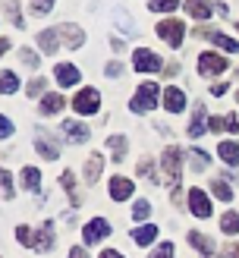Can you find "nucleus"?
<instances>
[{
  "label": "nucleus",
  "instance_id": "1",
  "mask_svg": "<svg viewBox=\"0 0 239 258\" xmlns=\"http://www.w3.org/2000/svg\"><path fill=\"white\" fill-rule=\"evenodd\" d=\"M183 151L176 148V145H170L167 151L161 154V170H164V176H167V186H170V192H173V202H180V173H183Z\"/></svg>",
  "mask_w": 239,
  "mask_h": 258
},
{
  "label": "nucleus",
  "instance_id": "2",
  "mask_svg": "<svg viewBox=\"0 0 239 258\" xmlns=\"http://www.w3.org/2000/svg\"><path fill=\"white\" fill-rule=\"evenodd\" d=\"M157 95H161V88H157L154 82H142V85H138V92L132 95V110H135V113H148V110H154Z\"/></svg>",
  "mask_w": 239,
  "mask_h": 258
},
{
  "label": "nucleus",
  "instance_id": "3",
  "mask_svg": "<svg viewBox=\"0 0 239 258\" xmlns=\"http://www.w3.org/2000/svg\"><path fill=\"white\" fill-rule=\"evenodd\" d=\"M35 148L44 161H57L60 158V142L47 133V129H35Z\"/></svg>",
  "mask_w": 239,
  "mask_h": 258
},
{
  "label": "nucleus",
  "instance_id": "4",
  "mask_svg": "<svg viewBox=\"0 0 239 258\" xmlns=\"http://www.w3.org/2000/svg\"><path fill=\"white\" fill-rule=\"evenodd\" d=\"M183 35H186V25L180 19H164V22H157V38H164L170 47H180L183 44Z\"/></svg>",
  "mask_w": 239,
  "mask_h": 258
},
{
  "label": "nucleus",
  "instance_id": "5",
  "mask_svg": "<svg viewBox=\"0 0 239 258\" xmlns=\"http://www.w3.org/2000/svg\"><path fill=\"white\" fill-rule=\"evenodd\" d=\"M72 107H75V113H79V117L98 113V107H101V95L95 92V88H82V92L72 98Z\"/></svg>",
  "mask_w": 239,
  "mask_h": 258
},
{
  "label": "nucleus",
  "instance_id": "6",
  "mask_svg": "<svg viewBox=\"0 0 239 258\" xmlns=\"http://www.w3.org/2000/svg\"><path fill=\"white\" fill-rule=\"evenodd\" d=\"M132 67L138 73H161V57L154 50H148V47H138L132 54Z\"/></svg>",
  "mask_w": 239,
  "mask_h": 258
},
{
  "label": "nucleus",
  "instance_id": "7",
  "mask_svg": "<svg viewBox=\"0 0 239 258\" xmlns=\"http://www.w3.org/2000/svg\"><path fill=\"white\" fill-rule=\"evenodd\" d=\"M230 63H226L220 54H211V50H205V54L198 57V73L201 76H217V73H223Z\"/></svg>",
  "mask_w": 239,
  "mask_h": 258
},
{
  "label": "nucleus",
  "instance_id": "8",
  "mask_svg": "<svg viewBox=\"0 0 239 258\" xmlns=\"http://www.w3.org/2000/svg\"><path fill=\"white\" fill-rule=\"evenodd\" d=\"M85 246H92V242H101L104 236H110V224L104 221V217H95V221L85 224Z\"/></svg>",
  "mask_w": 239,
  "mask_h": 258
},
{
  "label": "nucleus",
  "instance_id": "9",
  "mask_svg": "<svg viewBox=\"0 0 239 258\" xmlns=\"http://www.w3.org/2000/svg\"><path fill=\"white\" fill-rule=\"evenodd\" d=\"M195 38H208L211 44H217L223 50H230V54H239V41H233V38H226L223 32H208V29H195Z\"/></svg>",
  "mask_w": 239,
  "mask_h": 258
},
{
  "label": "nucleus",
  "instance_id": "10",
  "mask_svg": "<svg viewBox=\"0 0 239 258\" xmlns=\"http://www.w3.org/2000/svg\"><path fill=\"white\" fill-rule=\"evenodd\" d=\"M189 208L195 217H211V202L205 196V189H189Z\"/></svg>",
  "mask_w": 239,
  "mask_h": 258
},
{
  "label": "nucleus",
  "instance_id": "11",
  "mask_svg": "<svg viewBox=\"0 0 239 258\" xmlns=\"http://www.w3.org/2000/svg\"><path fill=\"white\" fill-rule=\"evenodd\" d=\"M132 179H126V176H113L110 179V199L113 202H126V199H129L132 196Z\"/></svg>",
  "mask_w": 239,
  "mask_h": 258
},
{
  "label": "nucleus",
  "instance_id": "12",
  "mask_svg": "<svg viewBox=\"0 0 239 258\" xmlns=\"http://www.w3.org/2000/svg\"><path fill=\"white\" fill-rule=\"evenodd\" d=\"M164 107H167L170 113H180V110L186 107V95H183V92H180L176 85L164 88Z\"/></svg>",
  "mask_w": 239,
  "mask_h": 258
},
{
  "label": "nucleus",
  "instance_id": "13",
  "mask_svg": "<svg viewBox=\"0 0 239 258\" xmlns=\"http://www.w3.org/2000/svg\"><path fill=\"white\" fill-rule=\"evenodd\" d=\"M63 107H66L63 95H60V92H50V95H44V98H41V107H38V110H41L44 117H54V113H60Z\"/></svg>",
  "mask_w": 239,
  "mask_h": 258
},
{
  "label": "nucleus",
  "instance_id": "14",
  "mask_svg": "<svg viewBox=\"0 0 239 258\" xmlns=\"http://www.w3.org/2000/svg\"><path fill=\"white\" fill-rule=\"evenodd\" d=\"M63 133H66V139L69 142H88L92 139V133H88V126H82V123H75V120H63Z\"/></svg>",
  "mask_w": 239,
  "mask_h": 258
},
{
  "label": "nucleus",
  "instance_id": "15",
  "mask_svg": "<svg viewBox=\"0 0 239 258\" xmlns=\"http://www.w3.org/2000/svg\"><path fill=\"white\" fill-rule=\"evenodd\" d=\"M60 29V35H63V44L66 47H82V41H85V32L79 29V25H57Z\"/></svg>",
  "mask_w": 239,
  "mask_h": 258
},
{
  "label": "nucleus",
  "instance_id": "16",
  "mask_svg": "<svg viewBox=\"0 0 239 258\" xmlns=\"http://www.w3.org/2000/svg\"><path fill=\"white\" fill-rule=\"evenodd\" d=\"M38 239H35V246L32 249H38V252H47L50 246H54V221H44V227L35 233Z\"/></svg>",
  "mask_w": 239,
  "mask_h": 258
},
{
  "label": "nucleus",
  "instance_id": "17",
  "mask_svg": "<svg viewBox=\"0 0 239 258\" xmlns=\"http://www.w3.org/2000/svg\"><path fill=\"white\" fill-rule=\"evenodd\" d=\"M54 76H57L60 85H79V70H75L72 63H57Z\"/></svg>",
  "mask_w": 239,
  "mask_h": 258
},
{
  "label": "nucleus",
  "instance_id": "18",
  "mask_svg": "<svg viewBox=\"0 0 239 258\" xmlns=\"http://www.w3.org/2000/svg\"><path fill=\"white\" fill-rule=\"evenodd\" d=\"M38 44H41L44 54H54L57 44H60V29H44L41 35H38Z\"/></svg>",
  "mask_w": 239,
  "mask_h": 258
},
{
  "label": "nucleus",
  "instance_id": "19",
  "mask_svg": "<svg viewBox=\"0 0 239 258\" xmlns=\"http://www.w3.org/2000/svg\"><path fill=\"white\" fill-rule=\"evenodd\" d=\"M186 13L192 19H208L211 16V4L208 0H186Z\"/></svg>",
  "mask_w": 239,
  "mask_h": 258
},
{
  "label": "nucleus",
  "instance_id": "20",
  "mask_svg": "<svg viewBox=\"0 0 239 258\" xmlns=\"http://www.w3.org/2000/svg\"><path fill=\"white\" fill-rule=\"evenodd\" d=\"M107 148L113 151V164L126 161V136H107Z\"/></svg>",
  "mask_w": 239,
  "mask_h": 258
},
{
  "label": "nucleus",
  "instance_id": "21",
  "mask_svg": "<svg viewBox=\"0 0 239 258\" xmlns=\"http://www.w3.org/2000/svg\"><path fill=\"white\" fill-rule=\"evenodd\" d=\"M217 154L223 158V164H230V167L239 164V145H236V142H220V145H217Z\"/></svg>",
  "mask_w": 239,
  "mask_h": 258
},
{
  "label": "nucleus",
  "instance_id": "22",
  "mask_svg": "<svg viewBox=\"0 0 239 258\" xmlns=\"http://www.w3.org/2000/svg\"><path fill=\"white\" fill-rule=\"evenodd\" d=\"M205 107H201V104H195V110H192V123H189V136H205Z\"/></svg>",
  "mask_w": 239,
  "mask_h": 258
},
{
  "label": "nucleus",
  "instance_id": "23",
  "mask_svg": "<svg viewBox=\"0 0 239 258\" xmlns=\"http://www.w3.org/2000/svg\"><path fill=\"white\" fill-rule=\"evenodd\" d=\"M60 186H63V192H66V196H69L72 208H79V205H82V199H79V192H75V176H72L69 170H66V173L60 176Z\"/></svg>",
  "mask_w": 239,
  "mask_h": 258
},
{
  "label": "nucleus",
  "instance_id": "24",
  "mask_svg": "<svg viewBox=\"0 0 239 258\" xmlns=\"http://www.w3.org/2000/svg\"><path fill=\"white\" fill-rule=\"evenodd\" d=\"M189 242H192L198 252H205V255H211V252H214V239H211V236H205V233H198V230H189Z\"/></svg>",
  "mask_w": 239,
  "mask_h": 258
},
{
  "label": "nucleus",
  "instance_id": "25",
  "mask_svg": "<svg viewBox=\"0 0 239 258\" xmlns=\"http://www.w3.org/2000/svg\"><path fill=\"white\" fill-rule=\"evenodd\" d=\"M101 167H104V158H101V154H92L88 164H85V183H98Z\"/></svg>",
  "mask_w": 239,
  "mask_h": 258
},
{
  "label": "nucleus",
  "instance_id": "26",
  "mask_svg": "<svg viewBox=\"0 0 239 258\" xmlns=\"http://www.w3.org/2000/svg\"><path fill=\"white\" fill-rule=\"evenodd\" d=\"M154 236H157V227H138V230H132V242H135V246H151Z\"/></svg>",
  "mask_w": 239,
  "mask_h": 258
},
{
  "label": "nucleus",
  "instance_id": "27",
  "mask_svg": "<svg viewBox=\"0 0 239 258\" xmlns=\"http://www.w3.org/2000/svg\"><path fill=\"white\" fill-rule=\"evenodd\" d=\"M113 22L123 29V35H135V22L126 16V10H113Z\"/></svg>",
  "mask_w": 239,
  "mask_h": 258
},
{
  "label": "nucleus",
  "instance_id": "28",
  "mask_svg": "<svg viewBox=\"0 0 239 258\" xmlns=\"http://www.w3.org/2000/svg\"><path fill=\"white\" fill-rule=\"evenodd\" d=\"M220 227H223V233L236 236V233H239V214H236V211H226V214L220 217Z\"/></svg>",
  "mask_w": 239,
  "mask_h": 258
},
{
  "label": "nucleus",
  "instance_id": "29",
  "mask_svg": "<svg viewBox=\"0 0 239 258\" xmlns=\"http://www.w3.org/2000/svg\"><path fill=\"white\" fill-rule=\"evenodd\" d=\"M211 192H214L220 202H230V199H233V189H230V183H226V179H214V183H211Z\"/></svg>",
  "mask_w": 239,
  "mask_h": 258
},
{
  "label": "nucleus",
  "instance_id": "30",
  "mask_svg": "<svg viewBox=\"0 0 239 258\" xmlns=\"http://www.w3.org/2000/svg\"><path fill=\"white\" fill-rule=\"evenodd\" d=\"M22 183L29 186L32 192H38V186H41V173H38L35 167H25V170H22Z\"/></svg>",
  "mask_w": 239,
  "mask_h": 258
},
{
  "label": "nucleus",
  "instance_id": "31",
  "mask_svg": "<svg viewBox=\"0 0 239 258\" xmlns=\"http://www.w3.org/2000/svg\"><path fill=\"white\" fill-rule=\"evenodd\" d=\"M0 82H4V95H13V92L19 88L16 73H10V70H4V76H0Z\"/></svg>",
  "mask_w": 239,
  "mask_h": 258
},
{
  "label": "nucleus",
  "instance_id": "32",
  "mask_svg": "<svg viewBox=\"0 0 239 258\" xmlns=\"http://www.w3.org/2000/svg\"><path fill=\"white\" fill-rule=\"evenodd\" d=\"M4 10H7V19H10L13 25H22V16H19V4H16V0H7Z\"/></svg>",
  "mask_w": 239,
  "mask_h": 258
},
{
  "label": "nucleus",
  "instance_id": "33",
  "mask_svg": "<svg viewBox=\"0 0 239 258\" xmlns=\"http://www.w3.org/2000/svg\"><path fill=\"white\" fill-rule=\"evenodd\" d=\"M176 4H180V0H151V10L154 13H170V10H176Z\"/></svg>",
  "mask_w": 239,
  "mask_h": 258
},
{
  "label": "nucleus",
  "instance_id": "34",
  "mask_svg": "<svg viewBox=\"0 0 239 258\" xmlns=\"http://www.w3.org/2000/svg\"><path fill=\"white\" fill-rule=\"evenodd\" d=\"M148 214H151V205H148L145 199H138V202H135V208H132V217H135V221H145Z\"/></svg>",
  "mask_w": 239,
  "mask_h": 258
},
{
  "label": "nucleus",
  "instance_id": "35",
  "mask_svg": "<svg viewBox=\"0 0 239 258\" xmlns=\"http://www.w3.org/2000/svg\"><path fill=\"white\" fill-rule=\"evenodd\" d=\"M50 7H54V0H32V13H35V16H47Z\"/></svg>",
  "mask_w": 239,
  "mask_h": 258
},
{
  "label": "nucleus",
  "instance_id": "36",
  "mask_svg": "<svg viewBox=\"0 0 239 258\" xmlns=\"http://www.w3.org/2000/svg\"><path fill=\"white\" fill-rule=\"evenodd\" d=\"M16 236H19V242H22V246H35V239H32V230L29 227H16Z\"/></svg>",
  "mask_w": 239,
  "mask_h": 258
},
{
  "label": "nucleus",
  "instance_id": "37",
  "mask_svg": "<svg viewBox=\"0 0 239 258\" xmlns=\"http://www.w3.org/2000/svg\"><path fill=\"white\" fill-rule=\"evenodd\" d=\"M44 85H47L44 79H32V82H29V95H32V98H35V95L44 98Z\"/></svg>",
  "mask_w": 239,
  "mask_h": 258
},
{
  "label": "nucleus",
  "instance_id": "38",
  "mask_svg": "<svg viewBox=\"0 0 239 258\" xmlns=\"http://www.w3.org/2000/svg\"><path fill=\"white\" fill-rule=\"evenodd\" d=\"M192 158H195V164H192L195 170H205V167H208V154H205V151H198V148H195V151H192Z\"/></svg>",
  "mask_w": 239,
  "mask_h": 258
},
{
  "label": "nucleus",
  "instance_id": "39",
  "mask_svg": "<svg viewBox=\"0 0 239 258\" xmlns=\"http://www.w3.org/2000/svg\"><path fill=\"white\" fill-rule=\"evenodd\" d=\"M138 173L148 176V179H154V183H161V179L154 176V167H151V161H142V164H138Z\"/></svg>",
  "mask_w": 239,
  "mask_h": 258
},
{
  "label": "nucleus",
  "instance_id": "40",
  "mask_svg": "<svg viewBox=\"0 0 239 258\" xmlns=\"http://www.w3.org/2000/svg\"><path fill=\"white\" fill-rule=\"evenodd\" d=\"M151 258H173V242H164L161 249H154V255Z\"/></svg>",
  "mask_w": 239,
  "mask_h": 258
},
{
  "label": "nucleus",
  "instance_id": "41",
  "mask_svg": "<svg viewBox=\"0 0 239 258\" xmlns=\"http://www.w3.org/2000/svg\"><path fill=\"white\" fill-rule=\"evenodd\" d=\"M22 63H25V67H35V70H38V63H41V60H38V54H32V50L25 47V50H22Z\"/></svg>",
  "mask_w": 239,
  "mask_h": 258
},
{
  "label": "nucleus",
  "instance_id": "42",
  "mask_svg": "<svg viewBox=\"0 0 239 258\" xmlns=\"http://www.w3.org/2000/svg\"><path fill=\"white\" fill-rule=\"evenodd\" d=\"M4 199H13V176H10V170H4Z\"/></svg>",
  "mask_w": 239,
  "mask_h": 258
},
{
  "label": "nucleus",
  "instance_id": "43",
  "mask_svg": "<svg viewBox=\"0 0 239 258\" xmlns=\"http://www.w3.org/2000/svg\"><path fill=\"white\" fill-rule=\"evenodd\" d=\"M0 133H4V139H10V136H13V123H10L7 117H0Z\"/></svg>",
  "mask_w": 239,
  "mask_h": 258
},
{
  "label": "nucleus",
  "instance_id": "44",
  "mask_svg": "<svg viewBox=\"0 0 239 258\" xmlns=\"http://www.w3.org/2000/svg\"><path fill=\"white\" fill-rule=\"evenodd\" d=\"M223 258H239V242H230V246L223 249Z\"/></svg>",
  "mask_w": 239,
  "mask_h": 258
},
{
  "label": "nucleus",
  "instance_id": "45",
  "mask_svg": "<svg viewBox=\"0 0 239 258\" xmlns=\"http://www.w3.org/2000/svg\"><path fill=\"white\" fill-rule=\"evenodd\" d=\"M69 258H88L85 246H72V249H69Z\"/></svg>",
  "mask_w": 239,
  "mask_h": 258
},
{
  "label": "nucleus",
  "instance_id": "46",
  "mask_svg": "<svg viewBox=\"0 0 239 258\" xmlns=\"http://www.w3.org/2000/svg\"><path fill=\"white\" fill-rule=\"evenodd\" d=\"M104 73H107V76H120V73H123V67H120V63H107Z\"/></svg>",
  "mask_w": 239,
  "mask_h": 258
},
{
  "label": "nucleus",
  "instance_id": "47",
  "mask_svg": "<svg viewBox=\"0 0 239 258\" xmlns=\"http://www.w3.org/2000/svg\"><path fill=\"white\" fill-rule=\"evenodd\" d=\"M101 258H123L120 252H113V249H104V252H101Z\"/></svg>",
  "mask_w": 239,
  "mask_h": 258
},
{
  "label": "nucleus",
  "instance_id": "48",
  "mask_svg": "<svg viewBox=\"0 0 239 258\" xmlns=\"http://www.w3.org/2000/svg\"><path fill=\"white\" fill-rule=\"evenodd\" d=\"M211 92L220 98V95H226V85H211Z\"/></svg>",
  "mask_w": 239,
  "mask_h": 258
},
{
  "label": "nucleus",
  "instance_id": "49",
  "mask_svg": "<svg viewBox=\"0 0 239 258\" xmlns=\"http://www.w3.org/2000/svg\"><path fill=\"white\" fill-rule=\"evenodd\" d=\"M236 101H239V92H236Z\"/></svg>",
  "mask_w": 239,
  "mask_h": 258
}]
</instances>
